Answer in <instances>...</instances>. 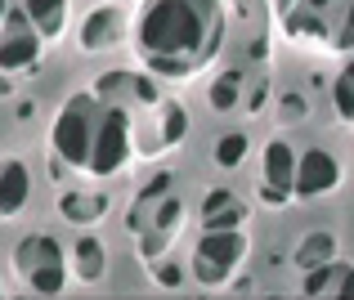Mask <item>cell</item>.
Returning <instances> with one entry per match:
<instances>
[{
    "instance_id": "cell-1",
    "label": "cell",
    "mask_w": 354,
    "mask_h": 300,
    "mask_svg": "<svg viewBox=\"0 0 354 300\" xmlns=\"http://www.w3.org/2000/svg\"><path fill=\"white\" fill-rule=\"evenodd\" d=\"M135 45L157 77H189L202 59L220 50V5L216 0H153L139 14Z\"/></svg>"
},
{
    "instance_id": "cell-2",
    "label": "cell",
    "mask_w": 354,
    "mask_h": 300,
    "mask_svg": "<svg viewBox=\"0 0 354 300\" xmlns=\"http://www.w3.org/2000/svg\"><path fill=\"white\" fill-rule=\"evenodd\" d=\"M104 99L99 95H72L63 103L59 121H54V157L72 171H90V153H95V130Z\"/></svg>"
},
{
    "instance_id": "cell-3",
    "label": "cell",
    "mask_w": 354,
    "mask_h": 300,
    "mask_svg": "<svg viewBox=\"0 0 354 300\" xmlns=\"http://www.w3.org/2000/svg\"><path fill=\"white\" fill-rule=\"evenodd\" d=\"M14 274L27 283L32 296H59L68 287V251L50 233H27L14 247Z\"/></svg>"
},
{
    "instance_id": "cell-4",
    "label": "cell",
    "mask_w": 354,
    "mask_h": 300,
    "mask_svg": "<svg viewBox=\"0 0 354 300\" xmlns=\"http://www.w3.org/2000/svg\"><path fill=\"white\" fill-rule=\"evenodd\" d=\"M247 256V238L242 229H202L198 247H193V278L202 287H220L234 278V269Z\"/></svg>"
},
{
    "instance_id": "cell-5",
    "label": "cell",
    "mask_w": 354,
    "mask_h": 300,
    "mask_svg": "<svg viewBox=\"0 0 354 300\" xmlns=\"http://www.w3.org/2000/svg\"><path fill=\"white\" fill-rule=\"evenodd\" d=\"M130 157V112L117 108V103H104L99 112V130H95V153H90V171L86 175H117Z\"/></svg>"
},
{
    "instance_id": "cell-6",
    "label": "cell",
    "mask_w": 354,
    "mask_h": 300,
    "mask_svg": "<svg viewBox=\"0 0 354 300\" xmlns=\"http://www.w3.org/2000/svg\"><path fill=\"white\" fill-rule=\"evenodd\" d=\"M41 41L45 36L32 27L27 9H5V27H0V72H23L41 63Z\"/></svg>"
},
{
    "instance_id": "cell-7",
    "label": "cell",
    "mask_w": 354,
    "mask_h": 300,
    "mask_svg": "<svg viewBox=\"0 0 354 300\" xmlns=\"http://www.w3.org/2000/svg\"><path fill=\"white\" fill-rule=\"evenodd\" d=\"M341 184V162L323 148H310V153L296 157V180H292V198L296 202H314L323 193H332Z\"/></svg>"
},
{
    "instance_id": "cell-8",
    "label": "cell",
    "mask_w": 354,
    "mask_h": 300,
    "mask_svg": "<svg viewBox=\"0 0 354 300\" xmlns=\"http://www.w3.org/2000/svg\"><path fill=\"white\" fill-rule=\"evenodd\" d=\"M265 184H260V198L265 202H287L292 198V180H296V153L287 148V139L265 144Z\"/></svg>"
},
{
    "instance_id": "cell-9",
    "label": "cell",
    "mask_w": 354,
    "mask_h": 300,
    "mask_svg": "<svg viewBox=\"0 0 354 300\" xmlns=\"http://www.w3.org/2000/svg\"><path fill=\"white\" fill-rule=\"evenodd\" d=\"M95 95L104 103H117V108H130V103H144V108H153L157 99V86L148 77H139V72H108V77H99Z\"/></svg>"
},
{
    "instance_id": "cell-10",
    "label": "cell",
    "mask_w": 354,
    "mask_h": 300,
    "mask_svg": "<svg viewBox=\"0 0 354 300\" xmlns=\"http://www.w3.org/2000/svg\"><path fill=\"white\" fill-rule=\"evenodd\" d=\"M32 193V175H27L23 157H0V220H14L27 206Z\"/></svg>"
},
{
    "instance_id": "cell-11",
    "label": "cell",
    "mask_w": 354,
    "mask_h": 300,
    "mask_svg": "<svg viewBox=\"0 0 354 300\" xmlns=\"http://www.w3.org/2000/svg\"><path fill=\"white\" fill-rule=\"evenodd\" d=\"M301 292H305V296L354 300V269H350V265H337V260H328V265H319V269H305Z\"/></svg>"
},
{
    "instance_id": "cell-12",
    "label": "cell",
    "mask_w": 354,
    "mask_h": 300,
    "mask_svg": "<svg viewBox=\"0 0 354 300\" xmlns=\"http://www.w3.org/2000/svg\"><path fill=\"white\" fill-rule=\"evenodd\" d=\"M68 265H72V278H77V283L95 287V283H104V274H108V247L95 238V233H86V238L72 242Z\"/></svg>"
},
{
    "instance_id": "cell-13",
    "label": "cell",
    "mask_w": 354,
    "mask_h": 300,
    "mask_svg": "<svg viewBox=\"0 0 354 300\" xmlns=\"http://www.w3.org/2000/svg\"><path fill=\"white\" fill-rule=\"evenodd\" d=\"M242 220H247V206H242L238 193H229V189L207 193V202H202V229H242Z\"/></svg>"
},
{
    "instance_id": "cell-14",
    "label": "cell",
    "mask_w": 354,
    "mask_h": 300,
    "mask_svg": "<svg viewBox=\"0 0 354 300\" xmlns=\"http://www.w3.org/2000/svg\"><path fill=\"white\" fill-rule=\"evenodd\" d=\"M59 215L68 224H95V220H104L108 215V198L104 193H63L59 198Z\"/></svg>"
},
{
    "instance_id": "cell-15",
    "label": "cell",
    "mask_w": 354,
    "mask_h": 300,
    "mask_svg": "<svg viewBox=\"0 0 354 300\" xmlns=\"http://www.w3.org/2000/svg\"><path fill=\"white\" fill-rule=\"evenodd\" d=\"M117 23L121 18L113 14V9H95V14L86 18V27H81V50L86 54H104L117 45Z\"/></svg>"
},
{
    "instance_id": "cell-16",
    "label": "cell",
    "mask_w": 354,
    "mask_h": 300,
    "mask_svg": "<svg viewBox=\"0 0 354 300\" xmlns=\"http://www.w3.org/2000/svg\"><path fill=\"white\" fill-rule=\"evenodd\" d=\"M27 18H32V27L45 36V41H54V36H63V18H68V0H23Z\"/></svg>"
},
{
    "instance_id": "cell-17",
    "label": "cell",
    "mask_w": 354,
    "mask_h": 300,
    "mask_svg": "<svg viewBox=\"0 0 354 300\" xmlns=\"http://www.w3.org/2000/svg\"><path fill=\"white\" fill-rule=\"evenodd\" d=\"M328 260H337V233H310V238L296 247V269H319L328 265Z\"/></svg>"
},
{
    "instance_id": "cell-18",
    "label": "cell",
    "mask_w": 354,
    "mask_h": 300,
    "mask_svg": "<svg viewBox=\"0 0 354 300\" xmlns=\"http://www.w3.org/2000/svg\"><path fill=\"white\" fill-rule=\"evenodd\" d=\"M242 81H247V72L242 68H225L216 81H211V108L216 112H229L238 103V95H242Z\"/></svg>"
},
{
    "instance_id": "cell-19",
    "label": "cell",
    "mask_w": 354,
    "mask_h": 300,
    "mask_svg": "<svg viewBox=\"0 0 354 300\" xmlns=\"http://www.w3.org/2000/svg\"><path fill=\"white\" fill-rule=\"evenodd\" d=\"M332 108H337V117L346 121V126H354V59L337 72V81H332Z\"/></svg>"
},
{
    "instance_id": "cell-20",
    "label": "cell",
    "mask_w": 354,
    "mask_h": 300,
    "mask_svg": "<svg viewBox=\"0 0 354 300\" xmlns=\"http://www.w3.org/2000/svg\"><path fill=\"white\" fill-rule=\"evenodd\" d=\"M247 148H251V139H247V135H225V139L216 144V162L225 166V171H234L242 157H247Z\"/></svg>"
},
{
    "instance_id": "cell-21",
    "label": "cell",
    "mask_w": 354,
    "mask_h": 300,
    "mask_svg": "<svg viewBox=\"0 0 354 300\" xmlns=\"http://www.w3.org/2000/svg\"><path fill=\"white\" fill-rule=\"evenodd\" d=\"M184 220V202L180 198H162L157 202V238H171V229Z\"/></svg>"
},
{
    "instance_id": "cell-22",
    "label": "cell",
    "mask_w": 354,
    "mask_h": 300,
    "mask_svg": "<svg viewBox=\"0 0 354 300\" xmlns=\"http://www.w3.org/2000/svg\"><path fill=\"white\" fill-rule=\"evenodd\" d=\"M184 130H189V112H184V108H171V112H166V126H162V144L166 148L180 144Z\"/></svg>"
},
{
    "instance_id": "cell-23",
    "label": "cell",
    "mask_w": 354,
    "mask_h": 300,
    "mask_svg": "<svg viewBox=\"0 0 354 300\" xmlns=\"http://www.w3.org/2000/svg\"><path fill=\"white\" fill-rule=\"evenodd\" d=\"M332 50H354V0H350V5H346V18H341V32L337 36H332Z\"/></svg>"
},
{
    "instance_id": "cell-24",
    "label": "cell",
    "mask_w": 354,
    "mask_h": 300,
    "mask_svg": "<svg viewBox=\"0 0 354 300\" xmlns=\"http://www.w3.org/2000/svg\"><path fill=\"white\" fill-rule=\"evenodd\" d=\"M305 117V99L301 95H283V121H301Z\"/></svg>"
},
{
    "instance_id": "cell-25",
    "label": "cell",
    "mask_w": 354,
    "mask_h": 300,
    "mask_svg": "<svg viewBox=\"0 0 354 300\" xmlns=\"http://www.w3.org/2000/svg\"><path fill=\"white\" fill-rule=\"evenodd\" d=\"M180 283H184L180 265H157V287H180Z\"/></svg>"
},
{
    "instance_id": "cell-26",
    "label": "cell",
    "mask_w": 354,
    "mask_h": 300,
    "mask_svg": "<svg viewBox=\"0 0 354 300\" xmlns=\"http://www.w3.org/2000/svg\"><path fill=\"white\" fill-rule=\"evenodd\" d=\"M292 5H296V0H274V9H278V14H287Z\"/></svg>"
},
{
    "instance_id": "cell-27",
    "label": "cell",
    "mask_w": 354,
    "mask_h": 300,
    "mask_svg": "<svg viewBox=\"0 0 354 300\" xmlns=\"http://www.w3.org/2000/svg\"><path fill=\"white\" fill-rule=\"evenodd\" d=\"M0 14H5V0H0Z\"/></svg>"
},
{
    "instance_id": "cell-28",
    "label": "cell",
    "mask_w": 354,
    "mask_h": 300,
    "mask_svg": "<svg viewBox=\"0 0 354 300\" xmlns=\"http://www.w3.org/2000/svg\"><path fill=\"white\" fill-rule=\"evenodd\" d=\"M0 296H5V287H0Z\"/></svg>"
}]
</instances>
